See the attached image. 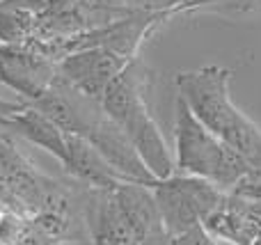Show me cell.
I'll return each mask as SVG.
<instances>
[{
    "label": "cell",
    "instance_id": "6da1fadb",
    "mask_svg": "<svg viewBox=\"0 0 261 245\" xmlns=\"http://www.w3.org/2000/svg\"><path fill=\"white\" fill-rule=\"evenodd\" d=\"M229 78L231 69L220 64L181 71L174 78L176 96L250 168L261 170V126L236 108L229 94Z\"/></svg>",
    "mask_w": 261,
    "mask_h": 245
},
{
    "label": "cell",
    "instance_id": "7a4b0ae2",
    "mask_svg": "<svg viewBox=\"0 0 261 245\" xmlns=\"http://www.w3.org/2000/svg\"><path fill=\"white\" fill-rule=\"evenodd\" d=\"M147 76L149 71L140 58L128 62L106 90L101 108L124 131L144 168L156 177V181H161L174 174V151L170 149L165 135L147 108L144 101Z\"/></svg>",
    "mask_w": 261,
    "mask_h": 245
},
{
    "label": "cell",
    "instance_id": "3957f363",
    "mask_svg": "<svg viewBox=\"0 0 261 245\" xmlns=\"http://www.w3.org/2000/svg\"><path fill=\"white\" fill-rule=\"evenodd\" d=\"M250 165L213 135L184 101L174 99V172L190 174L229 193Z\"/></svg>",
    "mask_w": 261,
    "mask_h": 245
},
{
    "label": "cell",
    "instance_id": "277c9868",
    "mask_svg": "<svg viewBox=\"0 0 261 245\" xmlns=\"http://www.w3.org/2000/svg\"><path fill=\"white\" fill-rule=\"evenodd\" d=\"M151 190L161 211L163 227L172 236H181L195 227H202L204 218L225 197V193L218 190L213 183L179 172L156 181Z\"/></svg>",
    "mask_w": 261,
    "mask_h": 245
},
{
    "label": "cell",
    "instance_id": "5b68a950",
    "mask_svg": "<svg viewBox=\"0 0 261 245\" xmlns=\"http://www.w3.org/2000/svg\"><path fill=\"white\" fill-rule=\"evenodd\" d=\"M76 135L85 138L103 156L106 163L117 174H122L126 181L142 183V186H149V188L156 183V177L144 168L135 147L130 145V140L124 135L122 128L103 113L99 101L85 99V103L81 108Z\"/></svg>",
    "mask_w": 261,
    "mask_h": 245
},
{
    "label": "cell",
    "instance_id": "8992f818",
    "mask_svg": "<svg viewBox=\"0 0 261 245\" xmlns=\"http://www.w3.org/2000/svg\"><path fill=\"white\" fill-rule=\"evenodd\" d=\"M58 78V62L28 44H0V83L14 90L28 105L46 94Z\"/></svg>",
    "mask_w": 261,
    "mask_h": 245
},
{
    "label": "cell",
    "instance_id": "52a82bcc",
    "mask_svg": "<svg viewBox=\"0 0 261 245\" xmlns=\"http://www.w3.org/2000/svg\"><path fill=\"white\" fill-rule=\"evenodd\" d=\"M126 64V60L106 48H85L64 55L58 62V73L69 87L101 103L110 83L124 71Z\"/></svg>",
    "mask_w": 261,
    "mask_h": 245
},
{
    "label": "cell",
    "instance_id": "ba28073f",
    "mask_svg": "<svg viewBox=\"0 0 261 245\" xmlns=\"http://www.w3.org/2000/svg\"><path fill=\"white\" fill-rule=\"evenodd\" d=\"M83 225L90 245H135L115 204L113 190L83 188Z\"/></svg>",
    "mask_w": 261,
    "mask_h": 245
},
{
    "label": "cell",
    "instance_id": "9c48e42d",
    "mask_svg": "<svg viewBox=\"0 0 261 245\" xmlns=\"http://www.w3.org/2000/svg\"><path fill=\"white\" fill-rule=\"evenodd\" d=\"M113 197L135 245L142 238H147L151 232L163 227L161 211H158L156 197H153V190L149 186L124 181L113 190Z\"/></svg>",
    "mask_w": 261,
    "mask_h": 245
},
{
    "label": "cell",
    "instance_id": "30bf717a",
    "mask_svg": "<svg viewBox=\"0 0 261 245\" xmlns=\"http://www.w3.org/2000/svg\"><path fill=\"white\" fill-rule=\"evenodd\" d=\"M204 232L222 245H252L259 236V225L252 220L248 204L234 195H227L204 218Z\"/></svg>",
    "mask_w": 261,
    "mask_h": 245
},
{
    "label": "cell",
    "instance_id": "8fae6325",
    "mask_svg": "<svg viewBox=\"0 0 261 245\" xmlns=\"http://www.w3.org/2000/svg\"><path fill=\"white\" fill-rule=\"evenodd\" d=\"M67 151L69 156L67 163H64V170L76 179L78 186L96 188V190H115L119 183L126 181L122 174H117L106 163L103 156L85 138L67 135Z\"/></svg>",
    "mask_w": 261,
    "mask_h": 245
},
{
    "label": "cell",
    "instance_id": "7c38bea8",
    "mask_svg": "<svg viewBox=\"0 0 261 245\" xmlns=\"http://www.w3.org/2000/svg\"><path fill=\"white\" fill-rule=\"evenodd\" d=\"M3 131L16 133V135L25 138V140L32 142V145L46 149L50 156H55L62 165L67 163V156H69V151H67V133H64L58 124L50 122L46 115H41L39 110H35V108L28 105L25 110L12 115V117L3 124Z\"/></svg>",
    "mask_w": 261,
    "mask_h": 245
},
{
    "label": "cell",
    "instance_id": "4fadbf2b",
    "mask_svg": "<svg viewBox=\"0 0 261 245\" xmlns=\"http://www.w3.org/2000/svg\"><path fill=\"white\" fill-rule=\"evenodd\" d=\"M35 14L28 9L12 5L7 0H0V44L18 46L28 44L35 28Z\"/></svg>",
    "mask_w": 261,
    "mask_h": 245
},
{
    "label": "cell",
    "instance_id": "5bb4252c",
    "mask_svg": "<svg viewBox=\"0 0 261 245\" xmlns=\"http://www.w3.org/2000/svg\"><path fill=\"white\" fill-rule=\"evenodd\" d=\"M188 12H213L225 16H248L261 14V0H181L174 9V16Z\"/></svg>",
    "mask_w": 261,
    "mask_h": 245
},
{
    "label": "cell",
    "instance_id": "9a60e30c",
    "mask_svg": "<svg viewBox=\"0 0 261 245\" xmlns=\"http://www.w3.org/2000/svg\"><path fill=\"white\" fill-rule=\"evenodd\" d=\"M90 7L110 9L117 14H135V12H172L181 0H83Z\"/></svg>",
    "mask_w": 261,
    "mask_h": 245
},
{
    "label": "cell",
    "instance_id": "2e32d148",
    "mask_svg": "<svg viewBox=\"0 0 261 245\" xmlns=\"http://www.w3.org/2000/svg\"><path fill=\"white\" fill-rule=\"evenodd\" d=\"M12 5L28 9L35 16H44V14H58V12H67L73 9L83 3V0H7Z\"/></svg>",
    "mask_w": 261,
    "mask_h": 245
},
{
    "label": "cell",
    "instance_id": "e0dca14e",
    "mask_svg": "<svg viewBox=\"0 0 261 245\" xmlns=\"http://www.w3.org/2000/svg\"><path fill=\"white\" fill-rule=\"evenodd\" d=\"M227 195H234L245 202H261V170L250 168Z\"/></svg>",
    "mask_w": 261,
    "mask_h": 245
},
{
    "label": "cell",
    "instance_id": "ac0fdd59",
    "mask_svg": "<svg viewBox=\"0 0 261 245\" xmlns=\"http://www.w3.org/2000/svg\"><path fill=\"white\" fill-rule=\"evenodd\" d=\"M176 243L179 245H222V243H218L216 238L208 236V234L204 232V227H195V229H190V232L176 236Z\"/></svg>",
    "mask_w": 261,
    "mask_h": 245
},
{
    "label": "cell",
    "instance_id": "d6986e66",
    "mask_svg": "<svg viewBox=\"0 0 261 245\" xmlns=\"http://www.w3.org/2000/svg\"><path fill=\"white\" fill-rule=\"evenodd\" d=\"M25 108H28L25 101H9V99L0 96V128H3V124L7 122L12 115L21 113V110H25Z\"/></svg>",
    "mask_w": 261,
    "mask_h": 245
},
{
    "label": "cell",
    "instance_id": "ffe728a7",
    "mask_svg": "<svg viewBox=\"0 0 261 245\" xmlns=\"http://www.w3.org/2000/svg\"><path fill=\"white\" fill-rule=\"evenodd\" d=\"M138 245H179V243H176V236H172L165 227H161L149 234L147 238H142Z\"/></svg>",
    "mask_w": 261,
    "mask_h": 245
},
{
    "label": "cell",
    "instance_id": "44dd1931",
    "mask_svg": "<svg viewBox=\"0 0 261 245\" xmlns=\"http://www.w3.org/2000/svg\"><path fill=\"white\" fill-rule=\"evenodd\" d=\"M252 245H261V232H259V236H257V238H254V241H252Z\"/></svg>",
    "mask_w": 261,
    "mask_h": 245
}]
</instances>
